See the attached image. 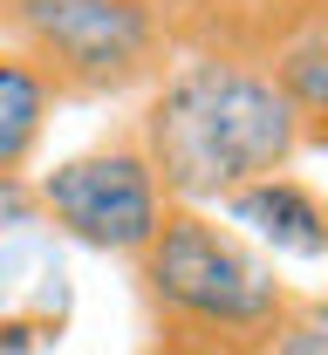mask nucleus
Masks as SVG:
<instances>
[{
    "instance_id": "2",
    "label": "nucleus",
    "mask_w": 328,
    "mask_h": 355,
    "mask_svg": "<svg viewBox=\"0 0 328 355\" xmlns=\"http://www.w3.org/2000/svg\"><path fill=\"white\" fill-rule=\"evenodd\" d=\"M144 355H267L294 314L267 253H253L219 212L171 205L137 260Z\"/></svg>"
},
{
    "instance_id": "4",
    "label": "nucleus",
    "mask_w": 328,
    "mask_h": 355,
    "mask_svg": "<svg viewBox=\"0 0 328 355\" xmlns=\"http://www.w3.org/2000/svg\"><path fill=\"white\" fill-rule=\"evenodd\" d=\"M35 212H48L69 239H83V246H96V253L137 260L144 246H150V232L164 225L171 198L157 191V178H150V164H144L137 137L123 130V137H110V144L76 150L69 164L42 171Z\"/></svg>"
},
{
    "instance_id": "3",
    "label": "nucleus",
    "mask_w": 328,
    "mask_h": 355,
    "mask_svg": "<svg viewBox=\"0 0 328 355\" xmlns=\"http://www.w3.org/2000/svg\"><path fill=\"white\" fill-rule=\"evenodd\" d=\"M0 28L62 103L150 89L178 55L157 0H0Z\"/></svg>"
},
{
    "instance_id": "10",
    "label": "nucleus",
    "mask_w": 328,
    "mask_h": 355,
    "mask_svg": "<svg viewBox=\"0 0 328 355\" xmlns=\"http://www.w3.org/2000/svg\"><path fill=\"white\" fill-rule=\"evenodd\" d=\"M301 144H322V150H328V123H308V130H301Z\"/></svg>"
},
{
    "instance_id": "7",
    "label": "nucleus",
    "mask_w": 328,
    "mask_h": 355,
    "mask_svg": "<svg viewBox=\"0 0 328 355\" xmlns=\"http://www.w3.org/2000/svg\"><path fill=\"white\" fill-rule=\"evenodd\" d=\"M267 76H274V89L294 103L301 130H308V123H328V21L294 28V35L267 55Z\"/></svg>"
},
{
    "instance_id": "8",
    "label": "nucleus",
    "mask_w": 328,
    "mask_h": 355,
    "mask_svg": "<svg viewBox=\"0 0 328 355\" xmlns=\"http://www.w3.org/2000/svg\"><path fill=\"white\" fill-rule=\"evenodd\" d=\"M267 355H328V294L322 301H294V314H287V328L274 335Z\"/></svg>"
},
{
    "instance_id": "9",
    "label": "nucleus",
    "mask_w": 328,
    "mask_h": 355,
    "mask_svg": "<svg viewBox=\"0 0 328 355\" xmlns=\"http://www.w3.org/2000/svg\"><path fill=\"white\" fill-rule=\"evenodd\" d=\"M0 219H35V184H0Z\"/></svg>"
},
{
    "instance_id": "11",
    "label": "nucleus",
    "mask_w": 328,
    "mask_h": 355,
    "mask_svg": "<svg viewBox=\"0 0 328 355\" xmlns=\"http://www.w3.org/2000/svg\"><path fill=\"white\" fill-rule=\"evenodd\" d=\"M308 7V21H328V0H301Z\"/></svg>"
},
{
    "instance_id": "5",
    "label": "nucleus",
    "mask_w": 328,
    "mask_h": 355,
    "mask_svg": "<svg viewBox=\"0 0 328 355\" xmlns=\"http://www.w3.org/2000/svg\"><path fill=\"white\" fill-rule=\"evenodd\" d=\"M233 232L246 225L260 246H274V253H294V260H328V198L322 191H308L301 178H260V184H246L233 191L226 205H219Z\"/></svg>"
},
{
    "instance_id": "1",
    "label": "nucleus",
    "mask_w": 328,
    "mask_h": 355,
    "mask_svg": "<svg viewBox=\"0 0 328 355\" xmlns=\"http://www.w3.org/2000/svg\"><path fill=\"white\" fill-rule=\"evenodd\" d=\"M144 164L171 205L212 212L233 191L281 178L301 157V116L260 62L239 55H185L171 62L150 103L130 123Z\"/></svg>"
},
{
    "instance_id": "6",
    "label": "nucleus",
    "mask_w": 328,
    "mask_h": 355,
    "mask_svg": "<svg viewBox=\"0 0 328 355\" xmlns=\"http://www.w3.org/2000/svg\"><path fill=\"white\" fill-rule=\"evenodd\" d=\"M55 89L48 76L21 55L14 42H0V184H21L35 150L48 137V116H55Z\"/></svg>"
}]
</instances>
